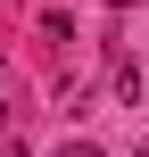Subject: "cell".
<instances>
[{
  "instance_id": "7a4b0ae2",
  "label": "cell",
  "mask_w": 149,
  "mask_h": 157,
  "mask_svg": "<svg viewBox=\"0 0 149 157\" xmlns=\"http://www.w3.org/2000/svg\"><path fill=\"white\" fill-rule=\"evenodd\" d=\"M141 157H149V141H141Z\"/></svg>"
},
{
  "instance_id": "6da1fadb",
  "label": "cell",
  "mask_w": 149,
  "mask_h": 157,
  "mask_svg": "<svg viewBox=\"0 0 149 157\" xmlns=\"http://www.w3.org/2000/svg\"><path fill=\"white\" fill-rule=\"evenodd\" d=\"M58 157H100V141H66V149H58Z\"/></svg>"
}]
</instances>
